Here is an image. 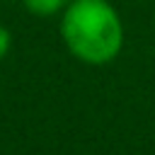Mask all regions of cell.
<instances>
[{
    "label": "cell",
    "mask_w": 155,
    "mask_h": 155,
    "mask_svg": "<svg viewBox=\"0 0 155 155\" xmlns=\"http://www.w3.org/2000/svg\"><path fill=\"white\" fill-rule=\"evenodd\" d=\"M61 36L73 56L99 65L121 51L124 24L107 0H70L63 10Z\"/></svg>",
    "instance_id": "6da1fadb"
},
{
    "label": "cell",
    "mask_w": 155,
    "mask_h": 155,
    "mask_svg": "<svg viewBox=\"0 0 155 155\" xmlns=\"http://www.w3.org/2000/svg\"><path fill=\"white\" fill-rule=\"evenodd\" d=\"M68 2H70V0H22V5H24L31 15H39V17L56 15V12L65 10Z\"/></svg>",
    "instance_id": "7a4b0ae2"
},
{
    "label": "cell",
    "mask_w": 155,
    "mask_h": 155,
    "mask_svg": "<svg viewBox=\"0 0 155 155\" xmlns=\"http://www.w3.org/2000/svg\"><path fill=\"white\" fill-rule=\"evenodd\" d=\"M10 41H12V39H10V31H7V29L0 24V58H2V56L10 51Z\"/></svg>",
    "instance_id": "3957f363"
}]
</instances>
